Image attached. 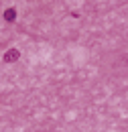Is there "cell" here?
<instances>
[{
  "label": "cell",
  "instance_id": "1",
  "mask_svg": "<svg viewBox=\"0 0 128 132\" xmlns=\"http://www.w3.org/2000/svg\"><path fill=\"white\" fill-rule=\"evenodd\" d=\"M18 57H20V53H18V49H8L6 53H4V57H2V63H14V61H18Z\"/></svg>",
  "mask_w": 128,
  "mask_h": 132
},
{
  "label": "cell",
  "instance_id": "2",
  "mask_svg": "<svg viewBox=\"0 0 128 132\" xmlns=\"http://www.w3.org/2000/svg\"><path fill=\"white\" fill-rule=\"evenodd\" d=\"M4 18H6L8 22L16 20V8H6V10H4Z\"/></svg>",
  "mask_w": 128,
  "mask_h": 132
}]
</instances>
